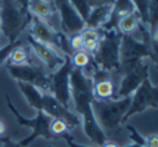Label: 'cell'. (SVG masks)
Returning <instances> with one entry per match:
<instances>
[{
  "label": "cell",
  "mask_w": 158,
  "mask_h": 147,
  "mask_svg": "<svg viewBox=\"0 0 158 147\" xmlns=\"http://www.w3.org/2000/svg\"><path fill=\"white\" fill-rule=\"evenodd\" d=\"M69 93L71 102L74 103V112L80 115L81 126L84 134L89 137V140L101 147L108 141L101 126L98 125L93 110H92V100H93V84L92 78L86 77L81 69L73 68L69 75Z\"/></svg>",
  "instance_id": "cell-1"
},
{
  "label": "cell",
  "mask_w": 158,
  "mask_h": 147,
  "mask_svg": "<svg viewBox=\"0 0 158 147\" xmlns=\"http://www.w3.org/2000/svg\"><path fill=\"white\" fill-rule=\"evenodd\" d=\"M142 33V41L136 40L131 34L121 35L120 43V71L130 68L140 60H152L157 63V40L149 34L145 24H140L139 28Z\"/></svg>",
  "instance_id": "cell-2"
},
{
  "label": "cell",
  "mask_w": 158,
  "mask_h": 147,
  "mask_svg": "<svg viewBox=\"0 0 158 147\" xmlns=\"http://www.w3.org/2000/svg\"><path fill=\"white\" fill-rule=\"evenodd\" d=\"M129 105H130V97L112 99V100H96V99L92 100V110L95 119L106 138L120 131Z\"/></svg>",
  "instance_id": "cell-3"
},
{
  "label": "cell",
  "mask_w": 158,
  "mask_h": 147,
  "mask_svg": "<svg viewBox=\"0 0 158 147\" xmlns=\"http://www.w3.org/2000/svg\"><path fill=\"white\" fill-rule=\"evenodd\" d=\"M31 14L21 7L15 0H0V35L9 43H15L21 33L30 25Z\"/></svg>",
  "instance_id": "cell-4"
},
{
  "label": "cell",
  "mask_w": 158,
  "mask_h": 147,
  "mask_svg": "<svg viewBox=\"0 0 158 147\" xmlns=\"http://www.w3.org/2000/svg\"><path fill=\"white\" fill-rule=\"evenodd\" d=\"M121 35L117 29L105 31L101 37L99 47L93 55V62L99 69L106 72H118L120 71V43Z\"/></svg>",
  "instance_id": "cell-5"
},
{
  "label": "cell",
  "mask_w": 158,
  "mask_h": 147,
  "mask_svg": "<svg viewBox=\"0 0 158 147\" xmlns=\"http://www.w3.org/2000/svg\"><path fill=\"white\" fill-rule=\"evenodd\" d=\"M6 103H7V106H9V109L12 110V113L15 115L18 124H19L21 126L31 128V134L28 135L27 138H24V140L19 141V144L22 147L30 146L37 137H43L44 140H53L52 134L49 131V124H50V121H52V118H50L49 115H46L43 110H39L37 115H35V118L27 119V118H24V116L15 109V106H14V103H12V100H10L9 96H6Z\"/></svg>",
  "instance_id": "cell-6"
},
{
  "label": "cell",
  "mask_w": 158,
  "mask_h": 147,
  "mask_svg": "<svg viewBox=\"0 0 158 147\" xmlns=\"http://www.w3.org/2000/svg\"><path fill=\"white\" fill-rule=\"evenodd\" d=\"M118 74H121V78L117 85L115 99L130 97L143 79L149 78V60H140L130 68L118 71Z\"/></svg>",
  "instance_id": "cell-7"
},
{
  "label": "cell",
  "mask_w": 158,
  "mask_h": 147,
  "mask_svg": "<svg viewBox=\"0 0 158 147\" xmlns=\"http://www.w3.org/2000/svg\"><path fill=\"white\" fill-rule=\"evenodd\" d=\"M158 106V87L151 83L149 78L143 79V83L138 87V90L130 96V105L123 118V124L136 115L142 113L146 109H157Z\"/></svg>",
  "instance_id": "cell-8"
},
{
  "label": "cell",
  "mask_w": 158,
  "mask_h": 147,
  "mask_svg": "<svg viewBox=\"0 0 158 147\" xmlns=\"http://www.w3.org/2000/svg\"><path fill=\"white\" fill-rule=\"evenodd\" d=\"M73 71V63L68 55H65V60L61 66L49 75L50 81V94L61 103L64 107L69 109L71 93H69V75Z\"/></svg>",
  "instance_id": "cell-9"
},
{
  "label": "cell",
  "mask_w": 158,
  "mask_h": 147,
  "mask_svg": "<svg viewBox=\"0 0 158 147\" xmlns=\"http://www.w3.org/2000/svg\"><path fill=\"white\" fill-rule=\"evenodd\" d=\"M7 69L10 77L16 79V83H25L35 87L37 90H40L41 93H50V81H49V75H46V72L41 69V66L39 65H7Z\"/></svg>",
  "instance_id": "cell-10"
},
{
  "label": "cell",
  "mask_w": 158,
  "mask_h": 147,
  "mask_svg": "<svg viewBox=\"0 0 158 147\" xmlns=\"http://www.w3.org/2000/svg\"><path fill=\"white\" fill-rule=\"evenodd\" d=\"M55 9L61 16V28L64 35H74L80 34L86 28V22L77 14V10L71 6L68 0H55Z\"/></svg>",
  "instance_id": "cell-11"
},
{
  "label": "cell",
  "mask_w": 158,
  "mask_h": 147,
  "mask_svg": "<svg viewBox=\"0 0 158 147\" xmlns=\"http://www.w3.org/2000/svg\"><path fill=\"white\" fill-rule=\"evenodd\" d=\"M27 40H28V43H30V47L33 50V53L35 55V57H37L50 72H55L62 63H64L65 55H64V56L59 55L58 50H55L53 47H50V46H46V44H43V43H40V41H37L34 37H31L30 34H28Z\"/></svg>",
  "instance_id": "cell-12"
},
{
  "label": "cell",
  "mask_w": 158,
  "mask_h": 147,
  "mask_svg": "<svg viewBox=\"0 0 158 147\" xmlns=\"http://www.w3.org/2000/svg\"><path fill=\"white\" fill-rule=\"evenodd\" d=\"M92 84H93V99L96 100H112L115 99L117 85L114 83L112 72H106L96 68L92 75Z\"/></svg>",
  "instance_id": "cell-13"
},
{
  "label": "cell",
  "mask_w": 158,
  "mask_h": 147,
  "mask_svg": "<svg viewBox=\"0 0 158 147\" xmlns=\"http://www.w3.org/2000/svg\"><path fill=\"white\" fill-rule=\"evenodd\" d=\"M31 28H30V35L34 37L37 41L43 43L46 46H50L53 47L55 50H59L61 49V33H56L55 29L52 28L49 24H46L44 21H41L40 18H37L34 15H31Z\"/></svg>",
  "instance_id": "cell-14"
},
{
  "label": "cell",
  "mask_w": 158,
  "mask_h": 147,
  "mask_svg": "<svg viewBox=\"0 0 158 147\" xmlns=\"http://www.w3.org/2000/svg\"><path fill=\"white\" fill-rule=\"evenodd\" d=\"M111 10H112V5H98V6L90 9V14L86 19V27L93 29L102 28L110 19Z\"/></svg>",
  "instance_id": "cell-15"
},
{
  "label": "cell",
  "mask_w": 158,
  "mask_h": 147,
  "mask_svg": "<svg viewBox=\"0 0 158 147\" xmlns=\"http://www.w3.org/2000/svg\"><path fill=\"white\" fill-rule=\"evenodd\" d=\"M28 10H30L31 15L40 18L41 21H48L49 18H52V15H55L56 12L55 5L50 0H30Z\"/></svg>",
  "instance_id": "cell-16"
},
{
  "label": "cell",
  "mask_w": 158,
  "mask_h": 147,
  "mask_svg": "<svg viewBox=\"0 0 158 147\" xmlns=\"http://www.w3.org/2000/svg\"><path fill=\"white\" fill-rule=\"evenodd\" d=\"M18 88L21 90L22 96L25 97L27 103L31 107H34L35 110L39 112L41 110V97H43V93L40 90H37L35 87L30 84H25V83H18Z\"/></svg>",
  "instance_id": "cell-17"
},
{
  "label": "cell",
  "mask_w": 158,
  "mask_h": 147,
  "mask_svg": "<svg viewBox=\"0 0 158 147\" xmlns=\"http://www.w3.org/2000/svg\"><path fill=\"white\" fill-rule=\"evenodd\" d=\"M140 24H142V21H140V16H139L138 10H133L131 14L123 16V18L118 21L117 28L115 29L123 35L124 34H133V33L139 28Z\"/></svg>",
  "instance_id": "cell-18"
},
{
  "label": "cell",
  "mask_w": 158,
  "mask_h": 147,
  "mask_svg": "<svg viewBox=\"0 0 158 147\" xmlns=\"http://www.w3.org/2000/svg\"><path fill=\"white\" fill-rule=\"evenodd\" d=\"M30 60H28V52L24 46L18 44L9 55V59H7V65H15V66H19V65H28Z\"/></svg>",
  "instance_id": "cell-19"
},
{
  "label": "cell",
  "mask_w": 158,
  "mask_h": 147,
  "mask_svg": "<svg viewBox=\"0 0 158 147\" xmlns=\"http://www.w3.org/2000/svg\"><path fill=\"white\" fill-rule=\"evenodd\" d=\"M49 131L52 134L53 138H59L62 135L68 134L69 130V125L64 121V119H59V118H52L50 124H49Z\"/></svg>",
  "instance_id": "cell-20"
},
{
  "label": "cell",
  "mask_w": 158,
  "mask_h": 147,
  "mask_svg": "<svg viewBox=\"0 0 158 147\" xmlns=\"http://www.w3.org/2000/svg\"><path fill=\"white\" fill-rule=\"evenodd\" d=\"M68 2L71 3V6L77 10V14L83 18V21L86 22V19H87V16L90 14V9H92L89 0H68Z\"/></svg>",
  "instance_id": "cell-21"
},
{
  "label": "cell",
  "mask_w": 158,
  "mask_h": 147,
  "mask_svg": "<svg viewBox=\"0 0 158 147\" xmlns=\"http://www.w3.org/2000/svg\"><path fill=\"white\" fill-rule=\"evenodd\" d=\"M131 3H133L135 7H136L139 16H140L142 24L146 25V19H148V7H149L151 0H131Z\"/></svg>",
  "instance_id": "cell-22"
},
{
  "label": "cell",
  "mask_w": 158,
  "mask_h": 147,
  "mask_svg": "<svg viewBox=\"0 0 158 147\" xmlns=\"http://www.w3.org/2000/svg\"><path fill=\"white\" fill-rule=\"evenodd\" d=\"M18 44H21L19 41H15V43H9V44H6L5 47H2L0 49V66L3 65L5 62H7V59H9V55H10V52L18 46Z\"/></svg>",
  "instance_id": "cell-23"
},
{
  "label": "cell",
  "mask_w": 158,
  "mask_h": 147,
  "mask_svg": "<svg viewBox=\"0 0 158 147\" xmlns=\"http://www.w3.org/2000/svg\"><path fill=\"white\" fill-rule=\"evenodd\" d=\"M68 43H69V47H71V50H73V52H77V50H83V46H84L81 34H74V35H71V38L68 40Z\"/></svg>",
  "instance_id": "cell-24"
},
{
  "label": "cell",
  "mask_w": 158,
  "mask_h": 147,
  "mask_svg": "<svg viewBox=\"0 0 158 147\" xmlns=\"http://www.w3.org/2000/svg\"><path fill=\"white\" fill-rule=\"evenodd\" d=\"M0 147H22L19 143H16L14 141L12 138H9V137H3V138H0Z\"/></svg>",
  "instance_id": "cell-25"
},
{
  "label": "cell",
  "mask_w": 158,
  "mask_h": 147,
  "mask_svg": "<svg viewBox=\"0 0 158 147\" xmlns=\"http://www.w3.org/2000/svg\"><path fill=\"white\" fill-rule=\"evenodd\" d=\"M143 147H158L157 146V134H152L149 137H145V146Z\"/></svg>",
  "instance_id": "cell-26"
},
{
  "label": "cell",
  "mask_w": 158,
  "mask_h": 147,
  "mask_svg": "<svg viewBox=\"0 0 158 147\" xmlns=\"http://www.w3.org/2000/svg\"><path fill=\"white\" fill-rule=\"evenodd\" d=\"M115 0H89L90 7H95L98 5H114Z\"/></svg>",
  "instance_id": "cell-27"
},
{
  "label": "cell",
  "mask_w": 158,
  "mask_h": 147,
  "mask_svg": "<svg viewBox=\"0 0 158 147\" xmlns=\"http://www.w3.org/2000/svg\"><path fill=\"white\" fill-rule=\"evenodd\" d=\"M64 138H65V141L68 143L69 147H89V146H83V144H78V143H76V141L73 140V137L69 135V134H65V135H62Z\"/></svg>",
  "instance_id": "cell-28"
},
{
  "label": "cell",
  "mask_w": 158,
  "mask_h": 147,
  "mask_svg": "<svg viewBox=\"0 0 158 147\" xmlns=\"http://www.w3.org/2000/svg\"><path fill=\"white\" fill-rule=\"evenodd\" d=\"M6 130H7V126H6V124H5V121L0 119V138H3V137L6 135Z\"/></svg>",
  "instance_id": "cell-29"
},
{
  "label": "cell",
  "mask_w": 158,
  "mask_h": 147,
  "mask_svg": "<svg viewBox=\"0 0 158 147\" xmlns=\"http://www.w3.org/2000/svg\"><path fill=\"white\" fill-rule=\"evenodd\" d=\"M21 7H24L25 10H28V3H30V0H15Z\"/></svg>",
  "instance_id": "cell-30"
},
{
  "label": "cell",
  "mask_w": 158,
  "mask_h": 147,
  "mask_svg": "<svg viewBox=\"0 0 158 147\" xmlns=\"http://www.w3.org/2000/svg\"><path fill=\"white\" fill-rule=\"evenodd\" d=\"M101 147H118V146L115 144V143H112V141H105Z\"/></svg>",
  "instance_id": "cell-31"
},
{
  "label": "cell",
  "mask_w": 158,
  "mask_h": 147,
  "mask_svg": "<svg viewBox=\"0 0 158 147\" xmlns=\"http://www.w3.org/2000/svg\"><path fill=\"white\" fill-rule=\"evenodd\" d=\"M126 147H142V146H139V144H135V143H131V144H129V146H126Z\"/></svg>",
  "instance_id": "cell-32"
},
{
  "label": "cell",
  "mask_w": 158,
  "mask_h": 147,
  "mask_svg": "<svg viewBox=\"0 0 158 147\" xmlns=\"http://www.w3.org/2000/svg\"><path fill=\"white\" fill-rule=\"evenodd\" d=\"M49 147H53V146H49Z\"/></svg>",
  "instance_id": "cell-33"
}]
</instances>
